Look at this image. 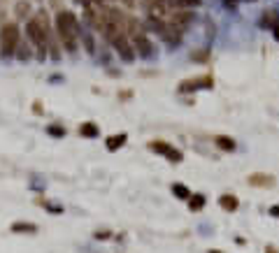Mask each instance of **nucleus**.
I'll list each match as a JSON object with an SVG mask.
<instances>
[{
  "instance_id": "4be33fe9",
  "label": "nucleus",
  "mask_w": 279,
  "mask_h": 253,
  "mask_svg": "<svg viewBox=\"0 0 279 253\" xmlns=\"http://www.w3.org/2000/svg\"><path fill=\"white\" fill-rule=\"evenodd\" d=\"M79 40L84 42V47H86V51H88V53H93V51H96V47H93V37H91V35H88L86 31L79 33Z\"/></svg>"
},
{
  "instance_id": "b1692460",
  "label": "nucleus",
  "mask_w": 279,
  "mask_h": 253,
  "mask_svg": "<svg viewBox=\"0 0 279 253\" xmlns=\"http://www.w3.org/2000/svg\"><path fill=\"white\" fill-rule=\"evenodd\" d=\"M191 58H193V61H207V58H209V51H207V49H205V51H198V53H191Z\"/></svg>"
},
{
  "instance_id": "2f4dec72",
  "label": "nucleus",
  "mask_w": 279,
  "mask_h": 253,
  "mask_svg": "<svg viewBox=\"0 0 279 253\" xmlns=\"http://www.w3.org/2000/svg\"><path fill=\"white\" fill-rule=\"evenodd\" d=\"M123 2H126V5H133V2H135V0H123Z\"/></svg>"
},
{
  "instance_id": "dca6fc26",
  "label": "nucleus",
  "mask_w": 279,
  "mask_h": 253,
  "mask_svg": "<svg viewBox=\"0 0 279 253\" xmlns=\"http://www.w3.org/2000/svg\"><path fill=\"white\" fill-rule=\"evenodd\" d=\"M79 135H84V137H98L100 135V130H98V126L93 123V121H86V123H82L79 126Z\"/></svg>"
},
{
  "instance_id": "423d86ee",
  "label": "nucleus",
  "mask_w": 279,
  "mask_h": 253,
  "mask_svg": "<svg viewBox=\"0 0 279 253\" xmlns=\"http://www.w3.org/2000/svg\"><path fill=\"white\" fill-rule=\"evenodd\" d=\"M149 149L154 151V153L165 156L170 163H182V160H184L182 151H179V149H174L172 144H168V142H163V139H154V142H149Z\"/></svg>"
},
{
  "instance_id": "aec40b11",
  "label": "nucleus",
  "mask_w": 279,
  "mask_h": 253,
  "mask_svg": "<svg viewBox=\"0 0 279 253\" xmlns=\"http://www.w3.org/2000/svg\"><path fill=\"white\" fill-rule=\"evenodd\" d=\"M28 12H31V2H28V0H19V2L14 5V14H17L19 19H28Z\"/></svg>"
},
{
  "instance_id": "c85d7f7f",
  "label": "nucleus",
  "mask_w": 279,
  "mask_h": 253,
  "mask_svg": "<svg viewBox=\"0 0 279 253\" xmlns=\"http://www.w3.org/2000/svg\"><path fill=\"white\" fill-rule=\"evenodd\" d=\"M237 0H226V7H235Z\"/></svg>"
},
{
  "instance_id": "72a5a7b5",
  "label": "nucleus",
  "mask_w": 279,
  "mask_h": 253,
  "mask_svg": "<svg viewBox=\"0 0 279 253\" xmlns=\"http://www.w3.org/2000/svg\"><path fill=\"white\" fill-rule=\"evenodd\" d=\"M249 2H256V0H249Z\"/></svg>"
},
{
  "instance_id": "412c9836",
  "label": "nucleus",
  "mask_w": 279,
  "mask_h": 253,
  "mask_svg": "<svg viewBox=\"0 0 279 253\" xmlns=\"http://www.w3.org/2000/svg\"><path fill=\"white\" fill-rule=\"evenodd\" d=\"M14 56H17L19 61H23V63H26V61L31 58V49H28V44L19 42V47H17V53H14Z\"/></svg>"
},
{
  "instance_id": "5701e85b",
  "label": "nucleus",
  "mask_w": 279,
  "mask_h": 253,
  "mask_svg": "<svg viewBox=\"0 0 279 253\" xmlns=\"http://www.w3.org/2000/svg\"><path fill=\"white\" fill-rule=\"evenodd\" d=\"M47 135H52V137H65V128L58 126V123H52V126H47Z\"/></svg>"
},
{
  "instance_id": "c756f323",
  "label": "nucleus",
  "mask_w": 279,
  "mask_h": 253,
  "mask_svg": "<svg viewBox=\"0 0 279 253\" xmlns=\"http://www.w3.org/2000/svg\"><path fill=\"white\" fill-rule=\"evenodd\" d=\"M77 2H82L84 7H88V2H91V0H77Z\"/></svg>"
},
{
  "instance_id": "f8f14e48",
  "label": "nucleus",
  "mask_w": 279,
  "mask_h": 253,
  "mask_svg": "<svg viewBox=\"0 0 279 253\" xmlns=\"http://www.w3.org/2000/svg\"><path fill=\"white\" fill-rule=\"evenodd\" d=\"M165 7H170V10H195V7H200V0H165Z\"/></svg>"
},
{
  "instance_id": "f03ea898",
  "label": "nucleus",
  "mask_w": 279,
  "mask_h": 253,
  "mask_svg": "<svg viewBox=\"0 0 279 253\" xmlns=\"http://www.w3.org/2000/svg\"><path fill=\"white\" fill-rule=\"evenodd\" d=\"M19 26L14 21H7L2 23V28H0V56H5V58H10L17 53V47H19Z\"/></svg>"
},
{
  "instance_id": "4468645a",
  "label": "nucleus",
  "mask_w": 279,
  "mask_h": 253,
  "mask_svg": "<svg viewBox=\"0 0 279 253\" xmlns=\"http://www.w3.org/2000/svg\"><path fill=\"white\" fill-rule=\"evenodd\" d=\"M277 23H279L277 10H265L263 12V17H261V26H263V28H270V31H272Z\"/></svg>"
},
{
  "instance_id": "0eeeda50",
  "label": "nucleus",
  "mask_w": 279,
  "mask_h": 253,
  "mask_svg": "<svg viewBox=\"0 0 279 253\" xmlns=\"http://www.w3.org/2000/svg\"><path fill=\"white\" fill-rule=\"evenodd\" d=\"M130 44H133L135 53H140V58H151V56H154V44L149 42L147 33H142V35H135V37H130Z\"/></svg>"
},
{
  "instance_id": "9d476101",
  "label": "nucleus",
  "mask_w": 279,
  "mask_h": 253,
  "mask_svg": "<svg viewBox=\"0 0 279 253\" xmlns=\"http://www.w3.org/2000/svg\"><path fill=\"white\" fill-rule=\"evenodd\" d=\"M182 35H184V28H177V26H172V23H168V28H165V33H163L161 37L165 40L168 44H179L182 42Z\"/></svg>"
},
{
  "instance_id": "6e6552de",
  "label": "nucleus",
  "mask_w": 279,
  "mask_h": 253,
  "mask_svg": "<svg viewBox=\"0 0 279 253\" xmlns=\"http://www.w3.org/2000/svg\"><path fill=\"white\" fill-rule=\"evenodd\" d=\"M249 186H254V188H272L275 186V177L272 174H265V172H254V174H249Z\"/></svg>"
},
{
  "instance_id": "bb28decb",
  "label": "nucleus",
  "mask_w": 279,
  "mask_h": 253,
  "mask_svg": "<svg viewBox=\"0 0 279 253\" xmlns=\"http://www.w3.org/2000/svg\"><path fill=\"white\" fill-rule=\"evenodd\" d=\"M265 253H279V251H277V246H272V244H268V246H265Z\"/></svg>"
},
{
  "instance_id": "9b49d317",
  "label": "nucleus",
  "mask_w": 279,
  "mask_h": 253,
  "mask_svg": "<svg viewBox=\"0 0 279 253\" xmlns=\"http://www.w3.org/2000/svg\"><path fill=\"white\" fill-rule=\"evenodd\" d=\"M219 207L224 211H228V214H233V211H237V207H240V200H237V195H233V193H224V195L219 198Z\"/></svg>"
},
{
  "instance_id": "f3484780",
  "label": "nucleus",
  "mask_w": 279,
  "mask_h": 253,
  "mask_svg": "<svg viewBox=\"0 0 279 253\" xmlns=\"http://www.w3.org/2000/svg\"><path fill=\"white\" fill-rule=\"evenodd\" d=\"M12 232H23V235H35L37 232V225L35 223H26V221H19L12 225Z\"/></svg>"
},
{
  "instance_id": "393cba45",
  "label": "nucleus",
  "mask_w": 279,
  "mask_h": 253,
  "mask_svg": "<svg viewBox=\"0 0 279 253\" xmlns=\"http://www.w3.org/2000/svg\"><path fill=\"white\" fill-rule=\"evenodd\" d=\"M93 237L100 242V239H109V237H112V232H109V230H96V235H93Z\"/></svg>"
},
{
  "instance_id": "473e14b6",
  "label": "nucleus",
  "mask_w": 279,
  "mask_h": 253,
  "mask_svg": "<svg viewBox=\"0 0 279 253\" xmlns=\"http://www.w3.org/2000/svg\"><path fill=\"white\" fill-rule=\"evenodd\" d=\"M207 253H221V251H214V249H212V251H207Z\"/></svg>"
},
{
  "instance_id": "cd10ccee",
  "label": "nucleus",
  "mask_w": 279,
  "mask_h": 253,
  "mask_svg": "<svg viewBox=\"0 0 279 253\" xmlns=\"http://www.w3.org/2000/svg\"><path fill=\"white\" fill-rule=\"evenodd\" d=\"M272 37H275V40H277V42H279V23H277V26H275V28H272Z\"/></svg>"
},
{
  "instance_id": "ddd939ff",
  "label": "nucleus",
  "mask_w": 279,
  "mask_h": 253,
  "mask_svg": "<svg viewBox=\"0 0 279 253\" xmlns=\"http://www.w3.org/2000/svg\"><path fill=\"white\" fill-rule=\"evenodd\" d=\"M126 142H128V135H126V133H117V135H109V137L105 139V147H107V151H119Z\"/></svg>"
},
{
  "instance_id": "f257e3e1",
  "label": "nucleus",
  "mask_w": 279,
  "mask_h": 253,
  "mask_svg": "<svg viewBox=\"0 0 279 253\" xmlns=\"http://www.w3.org/2000/svg\"><path fill=\"white\" fill-rule=\"evenodd\" d=\"M56 31H58V37H61L65 51H77V37H79L82 28H79L77 17L70 10H61L56 14Z\"/></svg>"
},
{
  "instance_id": "39448f33",
  "label": "nucleus",
  "mask_w": 279,
  "mask_h": 253,
  "mask_svg": "<svg viewBox=\"0 0 279 253\" xmlns=\"http://www.w3.org/2000/svg\"><path fill=\"white\" fill-rule=\"evenodd\" d=\"M107 42L117 49V53L121 56V61H123V63H133V61H135V56H138V53H135V49H133V44L128 42L126 33H114Z\"/></svg>"
},
{
  "instance_id": "a211bd4d",
  "label": "nucleus",
  "mask_w": 279,
  "mask_h": 253,
  "mask_svg": "<svg viewBox=\"0 0 279 253\" xmlns=\"http://www.w3.org/2000/svg\"><path fill=\"white\" fill-rule=\"evenodd\" d=\"M186 202H189V209H191V211H200L205 207V202H207V200H205L203 193H195V195H191Z\"/></svg>"
},
{
  "instance_id": "7c9ffc66",
  "label": "nucleus",
  "mask_w": 279,
  "mask_h": 253,
  "mask_svg": "<svg viewBox=\"0 0 279 253\" xmlns=\"http://www.w3.org/2000/svg\"><path fill=\"white\" fill-rule=\"evenodd\" d=\"M58 2H61V0H52V5H54V7H58Z\"/></svg>"
},
{
  "instance_id": "2eb2a0df",
  "label": "nucleus",
  "mask_w": 279,
  "mask_h": 253,
  "mask_svg": "<svg viewBox=\"0 0 279 253\" xmlns=\"http://www.w3.org/2000/svg\"><path fill=\"white\" fill-rule=\"evenodd\" d=\"M214 144L219 149H221V151H235V139L233 137H228V135H216L214 137Z\"/></svg>"
},
{
  "instance_id": "6ab92c4d",
  "label": "nucleus",
  "mask_w": 279,
  "mask_h": 253,
  "mask_svg": "<svg viewBox=\"0 0 279 253\" xmlns=\"http://www.w3.org/2000/svg\"><path fill=\"white\" fill-rule=\"evenodd\" d=\"M172 195H174V198H179V200H189L193 193L186 188L184 184H172Z\"/></svg>"
},
{
  "instance_id": "1a4fd4ad",
  "label": "nucleus",
  "mask_w": 279,
  "mask_h": 253,
  "mask_svg": "<svg viewBox=\"0 0 279 253\" xmlns=\"http://www.w3.org/2000/svg\"><path fill=\"white\" fill-rule=\"evenodd\" d=\"M142 26H144V31H151V33H156V35H163L165 28H168V23L163 21V19H158L156 14H149L147 21L142 23Z\"/></svg>"
},
{
  "instance_id": "20e7f679",
  "label": "nucleus",
  "mask_w": 279,
  "mask_h": 253,
  "mask_svg": "<svg viewBox=\"0 0 279 253\" xmlns=\"http://www.w3.org/2000/svg\"><path fill=\"white\" fill-rule=\"evenodd\" d=\"M209 88H214V77L212 74L191 77V79H184L182 84L177 86L179 93H198V91H209Z\"/></svg>"
},
{
  "instance_id": "7ed1b4c3",
  "label": "nucleus",
  "mask_w": 279,
  "mask_h": 253,
  "mask_svg": "<svg viewBox=\"0 0 279 253\" xmlns=\"http://www.w3.org/2000/svg\"><path fill=\"white\" fill-rule=\"evenodd\" d=\"M26 35H28V40L35 44L37 58L44 61V58H47V49H49V31H44L35 19H31V21L26 23Z\"/></svg>"
},
{
  "instance_id": "a878e982",
  "label": "nucleus",
  "mask_w": 279,
  "mask_h": 253,
  "mask_svg": "<svg viewBox=\"0 0 279 253\" xmlns=\"http://www.w3.org/2000/svg\"><path fill=\"white\" fill-rule=\"evenodd\" d=\"M270 216L279 219V204H272V207H270Z\"/></svg>"
}]
</instances>
